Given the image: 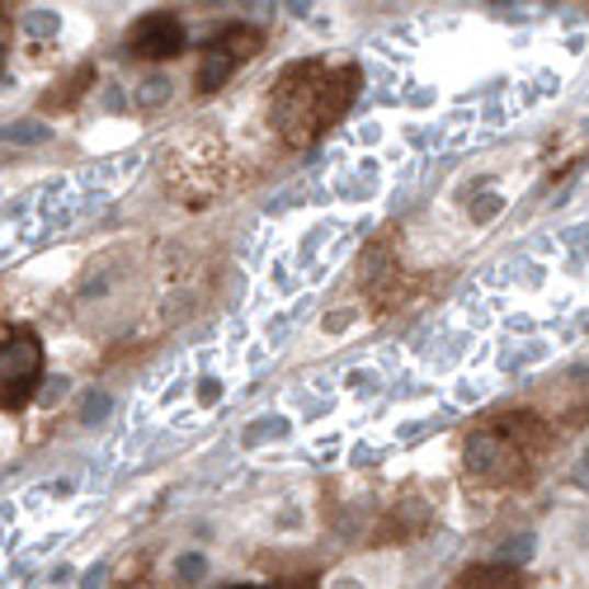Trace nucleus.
Returning a JSON list of instances; mask_svg holds the SVG:
<instances>
[{
  "instance_id": "1",
  "label": "nucleus",
  "mask_w": 589,
  "mask_h": 589,
  "mask_svg": "<svg viewBox=\"0 0 589 589\" xmlns=\"http://www.w3.org/2000/svg\"><path fill=\"white\" fill-rule=\"evenodd\" d=\"M349 81H354V71H326L321 61H297L279 76V94H274V123L279 133L302 147V141H312L330 118H340V109L349 104Z\"/></svg>"
},
{
  "instance_id": "2",
  "label": "nucleus",
  "mask_w": 589,
  "mask_h": 589,
  "mask_svg": "<svg viewBox=\"0 0 589 589\" xmlns=\"http://www.w3.org/2000/svg\"><path fill=\"white\" fill-rule=\"evenodd\" d=\"M533 420H490L482 434L467 439V472L472 476H490V482H505L514 476V467L523 463V449H519V434L529 429Z\"/></svg>"
},
{
  "instance_id": "3",
  "label": "nucleus",
  "mask_w": 589,
  "mask_h": 589,
  "mask_svg": "<svg viewBox=\"0 0 589 589\" xmlns=\"http://www.w3.org/2000/svg\"><path fill=\"white\" fill-rule=\"evenodd\" d=\"M43 377V349L34 330H10L0 340V406H20L34 396Z\"/></svg>"
},
{
  "instance_id": "4",
  "label": "nucleus",
  "mask_w": 589,
  "mask_h": 589,
  "mask_svg": "<svg viewBox=\"0 0 589 589\" xmlns=\"http://www.w3.org/2000/svg\"><path fill=\"white\" fill-rule=\"evenodd\" d=\"M127 53L147 57V61H166L184 53V24L174 14H141V20L127 29Z\"/></svg>"
},
{
  "instance_id": "5",
  "label": "nucleus",
  "mask_w": 589,
  "mask_h": 589,
  "mask_svg": "<svg viewBox=\"0 0 589 589\" xmlns=\"http://www.w3.org/2000/svg\"><path fill=\"white\" fill-rule=\"evenodd\" d=\"M213 47H222V53H227V57L236 61V67H241L246 57L260 53V34H254L250 24H227V29L217 34V43H213Z\"/></svg>"
},
{
  "instance_id": "6",
  "label": "nucleus",
  "mask_w": 589,
  "mask_h": 589,
  "mask_svg": "<svg viewBox=\"0 0 589 589\" xmlns=\"http://www.w3.org/2000/svg\"><path fill=\"white\" fill-rule=\"evenodd\" d=\"M236 71V61L222 53V47H208V57H203V67H199V90L203 94H213V90H222L227 86V76Z\"/></svg>"
},
{
  "instance_id": "7",
  "label": "nucleus",
  "mask_w": 589,
  "mask_h": 589,
  "mask_svg": "<svg viewBox=\"0 0 589 589\" xmlns=\"http://www.w3.org/2000/svg\"><path fill=\"white\" fill-rule=\"evenodd\" d=\"M47 137H53V127L34 123V118H20V123H5V127H0V141H10V147H43Z\"/></svg>"
},
{
  "instance_id": "8",
  "label": "nucleus",
  "mask_w": 589,
  "mask_h": 589,
  "mask_svg": "<svg viewBox=\"0 0 589 589\" xmlns=\"http://www.w3.org/2000/svg\"><path fill=\"white\" fill-rule=\"evenodd\" d=\"M174 94V81L170 76H147L137 90H133V100H137V109H156V104H166Z\"/></svg>"
},
{
  "instance_id": "9",
  "label": "nucleus",
  "mask_w": 589,
  "mask_h": 589,
  "mask_svg": "<svg viewBox=\"0 0 589 589\" xmlns=\"http://www.w3.org/2000/svg\"><path fill=\"white\" fill-rule=\"evenodd\" d=\"M279 434H288V420H283V416H264V420H254L246 429V449H254V443H269V439H279Z\"/></svg>"
},
{
  "instance_id": "10",
  "label": "nucleus",
  "mask_w": 589,
  "mask_h": 589,
  "mask_svg": "<svg viewBox=\"0 0 589 589\" xmlns=\"http://www.w3.org/2000/svg\"><path fill=\"white\" fill-rule=\"evenodd\" d=\"M457 589H514V580H509V570H472Z\"/></svg>"
},
{
  "instance_id": "11",
  "label": "nucleus",
  "mask_w": 589,
  "mask_h": 589,
  "mask_svg": "<svg viewBox=\"0 0 589 589\" xmlns=\"http://www.w3.org/2000/svg\"><path fill=\"white\" fill-rule=\"evenodd\" d=\"M24 29H29L34 38H47V34H57V29H61V20H57L53 10H29V14H24Z\"/></svg>"
},
{
  "instance_id": "12",
  "label": "nucleus",
  "mask_w": 589,
  "mask_h": 589,
  "mask_svg": "<svg viewBox=\"0 0 589 589\" xmlns=\"http://www.w3.org/2000/svg\"><path fill=\"white\" fill-rule=\"evenodd\" d=\"M109 410H114V401H109L104 392H90V396H86V406H81V424H100Z\"/></svg>"
},
{
  "instance_id": "13",
  "label": "nucleus",
  "mask_w": 589,
  "mask_h": 589,
  "mask_svg": "<svg viewBox=\"0 0 589 589\" xmlns=\"http://www.w3.org/2000/svg\"><path fill=\"white\" fill-rule=\"evenodd\" d=\"M203 570H208V562H203L199 552H189V556H180L174 562V576H180L184 585H194V580H203Z\"/></svg>"
},
{
  "instance_id": "14",
  "label": "nucleus",
  "mask_w": 589,
  "mask_h": 589,
  "mask_svg": "<svg viewBox=\"0 0 589 589\" xmlns=\"http://www.w3.org/2000/svg\"><path fill=\"white\" fill-rule=\"evenodd\" d=\"M199 401H203V406L222 401V382H217V377H203V382H199Z\"/></svg>"
},
{
  "instance_id": "15",
  "label": "nucleus",
  "mask_w": 589,
  "mask_h": 589,
  "mask_svg": "<svg viewBox=\"0 0 589 589\" xmlns=\"http://www.w3.org/2000/svg\"><path fill=\"white\" fill-rule=\"evenodd\" d=\"M500 208H505V199L500 194H486V203H482V208H472V213H476V222H490Z\"/></svg>"
},
{
  "instance_id": "16",
  "label": "nucleus",
  "mask_w": 589,
  "mask_h": 589,
  "mask_svg": "<svg viewBox=\"0 0 589 589\" xmlns=\"http://www.w3.org/2000/svg\"><path fill=\"white\" fill-rule=\"evenodd\" d=\"M529 552H533V543H529V537H519V543H509L500 556H505V562H529Z\"/></svg>"
},
{
  "instance_id": "17",
  "label": "nucleus",
  "mask_w": 589,
  "mask_h": 589,
  "mask_svg": "<svg viewBox=\"0 0 589 589\" xmlns=\"http://www.w3.org/2000/svg\"><path fill=\"white\" fill-rule=\"evenodd\" d=\"M104 576H109L104 566H90V570H86V589H100V580H104Z\"/></svg>"
},
{
  "instance_id": "18",
  "label": "nucleus",
  "mask_w": 589,
  "mask_h": 589,
  "mask_svg": "<svg viewBox=\"0 0 589 589\" xmlns=\"http://www.w3.org/2000/svg\"><path fill=\"white\" fill-rule=\"evenodd\" d=\"M580 486H589V457H585V463H580Z\"/></svg>"
},
{
  "instance_id": "19",
  "label": "nucleus",
  "mask_w": 589,
  "mask_h": 589,
  "mask_svg": "<svg viewBox=\"0 0 589 589\" xmlns=\"http://www.w3.org/2000/svg\"><path fill=\"white\" fill-rule=\"evenodd\" d=\"M0 71H5V47H0Z\"/></svg>"
},
{
  "instance_id": "20",
  "label": "nucleus",
  "mask_w": 589,
  "mask_h": 589,
  "mask_svg": "<svg viewBox=\"0 0 589 589\" xmlns=\"http://www.w3.org/2000/svg\"><path fill=\"white\" fill-rule=\"evenodd\" d=\"M231 589H250V585H231Z\"/></svg>"
}]
</instances>
